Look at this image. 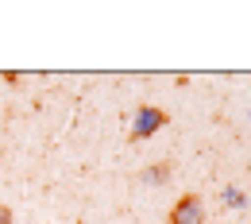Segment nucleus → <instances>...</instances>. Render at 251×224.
I'll return each instance as SVG.
<instances>
[{"label":"nucleus","mask_w":251,"mask_h":224,"mask_svg":"<svg viewBox=\"0 0 251 224\" xmlns=\"http://www.w3.org/2000/svg\"><path fill=\"white\" fill-rule=\"evenodd\" d=\"M162 124H166V112H162V108H155V104H143V108L135 112V124H131V139H147V135H155Z\"/></svg>","instance_id":"nucleus-1"},{"label":"nucleus","mask_w":251,"mask_h":224,"mask_svg":"<svg viewBox=\"0 0 251 224\" xmlns=\"http://www.w3.org/2000/svg\"><path fill=\"white\" fill-rule=\"evenodd\" d=\"M201 221H205V205H201L197 193L178 197V205L170 209V224H201Z\"/></svg>","instance_id":"nucleus-2"},{"label":"nucleus","mask_w":251,"mask_h":224,"mask_svg":"<svg viewBox=\"0 0 251 224\" xmlns=\"http://www.w3.org/2000/svg\"><path fill=\"white\" fill-rule=\"evenodd\" d=\"M170 178V166L166 162H158V166H151V170H143V182H151V186H162Z\"/></svg>","instance_id":"nucleus-3"},{"label":"nucleus","mask_w":251,"mask_h":224,"mask_svg":"<svg viewBox=\"0 0 251 224\" xmlns=\"http://www.w3.org/2000/svg\"><path fill=\"white\" fill-rule=\"evenodd\" d=\"M224 205H228V209H244V205H248V193H240V190L228 186V190H224Z\"/></svg>","instance_id":"nucleus-4"},{"label":"nucleus","mask_w":251,"mask_h":224,"mask_svg":"<svg viewBox=\"0 0 251 224\" xmlns=\"http://www.w3.org/2000/svg\"><path fill=\"white\" fill-rule=\"evenodd\" d=\"M0 224H12V209L8 205H0Z\"/></svg>","instance_id":"nucleus-5"}]
</instances>
